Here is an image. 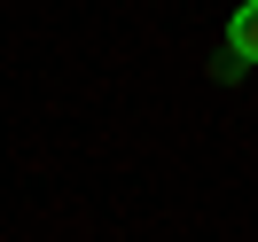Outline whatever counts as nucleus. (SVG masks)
<instances>
[{
	"instance_id": "nucleus-1",
	"label": "nucleus",
	"mask_w": 258,
	"mask_h": 242,
	"mask_svg": "<svg viewBox=\"0 0 258 242\" xmlns=\"http://www.w3.org/2000/svg\"><path fill=\"white\" fill-rule=\"evenodd\" d=\"M258 63V0H242L235 16H227V70Z\"/></svg>"
}]
</instances>
